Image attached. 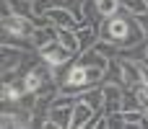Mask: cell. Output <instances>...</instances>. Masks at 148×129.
Returning <instances> with one entry per match:
<instances>
[{"instance_id":"ba28073f","label":"cell","mask_w":148,"mask_h":129,"mask_svg":"<svg viewBox=\"0 0 148 129\" xmlns=\"http://www.w3.org/2000/svg\"><path fill=\"white\" fill-rule=\"evenodd\" d=\"M57 41L62 44V47H68L73 54H78L81 52V47H78V34H75V28H62V26H57Z\"/></svg>"},{"instance_id":"7a4b0ae2","label":"cell","mask_w":148,"mask_h":129,"mask_svg":"<svg viewBox=\"0 0 148 129\" xmlns=\"http://www.w3.org/2000/svg\"><path fill=\"white\" fill-rule=\"evenodd\" d=\"M3 31L8 34H16V36H34L36 31V23L26 16H18V13H10V16H3Z\"/></svg>"},{"instance_id":"9c48e42d","label":"cell","mask_w":148,"mask_h":129,"mask_svg":"<svg viewBox=\"0 0 148 129\" xmlns=\"http://www.w3.org/2000/svg\"><path fill=\"white\" fill-rule=\"evenodd\" d=\"M96 5H99V13L104 18H109V16L122 10V0H96Z\"/></svg>"},{"instance_id":"8fae6325","label":"cell","mask_w":148,"mask_h":129,"mask_svg":"<svg viewBox=\"0 0 148 129\" xmlns=\"http://www.w3.org/2000/svg\"><path fill=\"white\" fill-rule=\"evenodd\" d=\"M107 129H127V124H125V114H122V111L107 114Z\"/></svg>"},{"instance_id":"3957f363","label":"cell","mask_w":148,"mask_h":129,"mask_svg":"<svg viewBox=\"0 0 148 129\" xmlns=\"http://www.w3.org/2000/svg\"><path fill=\"white\" fill-rule=\"evenodd\" d=\"M44 16H47L55 26H62V28H78V26H81L78 16H75L70 8H65V5H52V8H47Z\"/></svg>"},{"instance_id":"7c38bea8","label":"cell","mask_w":148,"mask_h":129,"mask_svg":"<svg viewBox=\"0 0 148 129\" xmlns=\"http://www.w3.org/2000/svg\"><path fill=\"white\" fill-rule=\"evenodd\" d=\"M135 21L140 23V28L146 31V36H148V13H140V16H135Z\"/></svg>"},{"instance_id":"8992f818","label":"cell","mask_w":148,"mask_h":129,"mask_svg":"<svg viewBox=\"0 0 148 129\" xmlns=\"http://www.w3.org/2000/svg\"><path fill=\"white\" fill-rule=\"evenodd\" d=\"M94 114H96V111H94L83 98H78L75 106H73V122H70V129H86L88 122L94 119Z\"/></svg>"},{"instance_id":"6da1fadb","label":"cell","mask_w":148,"mask_h":129,"mask_svg":"<svg viewBox=\"0 0 148 129\" xmlns=\"http://www.w3.org/2000/svg\"><path fill=\"white\" fill-rule=\"evenodd\" d=\"M39 57H42L44 62H49L55 70H60V67H68V65L75 59V54H73L68 47H62L57 39H55V41H49L47 47H42V49H39Z\"/></svg>"},{"instance_id":"4fadbf2b","label":"cell","mask_w":148,"mask_h":129,"mask_svg":"<svg viewBox=\"0 0 148 129\" xmlns=\"http://www.w3.org/2000/svg\"><path fill=\"white\" fill-rule=\"evenodd\" d=\"M143 59L148 62V39H146V54H143Z\"/></svg>"},{"instance_id":"5b68a950","label":"cell","mask_w":148,"mask_h":129,"mask_svg":"<svg viewBox=\"0 0 148 129\" xmlns=\"http://www.w3.org/2000/svg\"><path fill=\"white\" fill-rule=\"evenodd\" d=\"M101 93H104V111H122V96H125V85L120 83H101Z\"/></svg>"},{"instance_id":"30bf717a","label":"cell","mask_w":148,"mask_h":129,"mask_svg":"<svg viewBox=\"0 0 148 129\" xmlns=\"http://www.w3.org/2000/svg\"><path fill=\"white\" fill-rule=\"evenodd\" d=\"M122 8L133 16H140V13H148V0H122Z\"/></svg>"},{"instance_id":"277c9868","label":"cell","mask_w":148,"mask_h":129,"mask_svg":"<svg viewBox=\"0 0 148 129\" xmlns=\"http://www.w3.org/2000/svg\"><path fill=\"white\" fill-rule=\"evenodd\" d=\"M120 65H122V85H125V88H140V85H143V75H140V59L120 57Z\"/></svg>"},{"instance_id":"52a82bcc","label":"cell","mask_w":148,"mask_h":129,"mask_svg":"<svg viewBox=\"0 0 148 129\" xmlns=\"http://www.w3.org/2000/svg\"><path fill=\"white\" fill-rule=\"evenodd\" d=\"M34 47H36V52L42 49V47H47L49 41H55L57 39V26L55 23H47V26H36V31H34Z\"/></svg>"}]
</instances>
